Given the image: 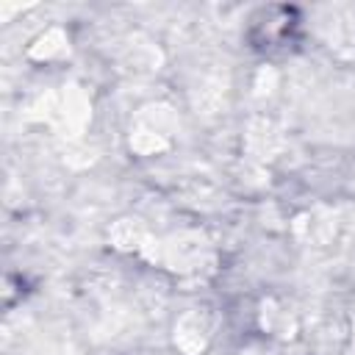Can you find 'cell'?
<instances>
[{
    "instance_id": "1",
    "label": "cell",
    "mask_w": 355,
    "mask_h": 355,
    "mask_svg": "<svg viewBox=\"0 0 355 355\" xmlns=\"http://www.w3.org/2000/svg\"><path fill=\"white\" fill-rule=\"evenodd\" d=\"M294 11L291 8H266L261 14V19H255V42L261 47H275L280 42H286L291 36L294 28Z\"/></svg>"
}]
</instances>
